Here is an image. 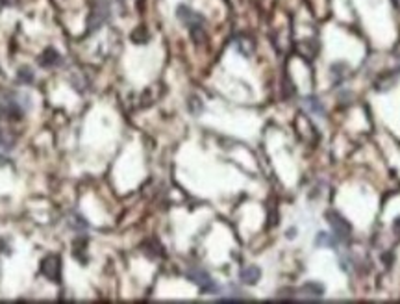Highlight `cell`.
Returning a JSON list of instances; mask_svg holds the SVG:
<instances>
[{
	"label": "cell",
	"instance_id": "6da1fadb",
	"mask_svg": "<svg viewBox=\"0 0 400 304\" xmlns=\"http://www.w3.org/2000/svg\"><path fill=\"white\" fill-rule=\"evenodd\" d=\"M24 113V106L15 93H0V115L10 121H19Z\"/></svg>",
	"mask_w": 400,
	"mask_h": 304
},
{
	"label": "cell",
	"instance_id": "7a4b0ae2",
	"mask_svg": "<svg viewBox=\"0 0 400 304\" xmlns=\"http://www.w3.org/2000/svg\"><path fill=\"white\" fill-rule=\"evenodd\" d=\"M187 278H189L191 282H195L199 286L202 293H215V291L219 289L215 280H213L204 269H200V267H191L189 271H187Z\"/></svg>",
	"mask_w": 400,
	"mask_h": 304
},
{
	"label": "cell",
	"instance_id": "3957f363",
	"mask_svg": "<svg viewBox=\"0 0 400 304\" xmlns=\"http://www.w3.org/2000/svg\"><path fill=\"white\" fill-rule=\"evenodd\" d=\"M41 274L50 282H62V258L60 256H46L41 262Z\"/></svg>",
	"mask_w": 400,
	"mask_h": 304
},
{
	"label": "cell",
	"instance_id": "277c9868",
	"mask_svg": "<svg viewBox=\"0 0 400 304\" xmlns=\"http://www.w3.org/2000/svg\"><path fill=\"white\" fill-rule=\"evenodd\" d=\"M326 219L328 223H330V226H332V230H334L337 240H348V238H350V224H348L347 221L343 219L337 211H328Z\"/></svg>",
	"mask_w": 400,
	"mask_h": 304
},
{
	"label": "cell",
	"instance_id": "5b68a950",
	"mask_svg": "<svg viewBox=\"0 0 400 304\" xmlns=\"http://www.w3.org/2000/svg\"><path fill=\"white\" fill-rule=\"evenodd\" d=\"M178 19L185 26H189V30L191 28H197V26H204V17L199 15V13H195L193 10H189L187 6H180L178 8Z\"/></svg>",
	"mask_w": 400,
	"mask_h": 304
},
{
	"label": "cell",
	"instance_id": "8992f818",
	"mask_svg": "<svg viewBox=\"0 0 400 304\" xmlns=\"http://www.w3.org/2000/svg\"><path fill=\"white\" fill-rule=\"evenodd\" d=\"M239 278H241L243 284L254 286V284H258V280L262 278V271H260V267H256V265H248V267H245L241 273H239Z\"/></svg>",
	"mask_w": 400,
	"mask_h": 304
},
{
	"label": "cell",
	"instance_id": "52a82bcc",
	"mask_svg": "<svg viewBox=\"0 0 400 304\" xmlns=\"http://www.w3.org/2000/svg\"><path fill=\"white\" fill-rule=\"evenodd\" d=\"M39 63H41L43 67H54V65H60V63H62V58H60V54L56 52V50L48 48V50L43 52Z\"/></svg>",
	"mask_w": 400,
	"mask_h": 304
},
{
	"label": "cell",
	"instance_id": "ba28073f",
	"mask_svg": "<svg viewBox=\"0 0 400 304\" xmlns=\"http://www.w3.org/2000/svg\"><path fill=\"white\" fill-rule=\"evenodd\" d=\"M317 245H319V247H332V249H334L337 245V238L332 236V234H324V232H323V234L317 236Z\"/></svg>",
	"mask_w": 400,
	"mask_h": 304
},
{
	"label": "cell",
	"instance_id": "9c48e42d",
	"mask_svg": "<svg viewBox=\"0 0 400 304\" xmlns=\"http://www.w3.org/2000/svg\"><path fill=\"white\" fill-rule=\"evenodd\" d=\"M304 104L308 106L309 112H313L317 115H323V104H321V100L317 96H308L304 100Z\"/></svg>",
	"mask_w": 400,
	"mask_h": 304
},
{
	"label": "cell",
	"instance_id": "30bf717a",
	"mask_svg": "<svg viewBox=\"0 0 400 304\" xmlns=\"http://www.w3.org/2000/svg\"><path fill=\"white\" fill-rule=\"evenodd\" d=\"M19 80H21L22 84H30L33 80L32 71H30V69H21V71H19Z\"/></svg>",
	"mask_w": 400,
	"mask_h": 304
},
{
	"label": "cell",
	"instance_id": "8fae6325",
	"mask_svg": "<svg viewBox=\"0 0 400 304\" xmlns=\"http://www.w3.org/2000/svg\"><path fill=\"white\" fill-rule=\"evenodd\" d=\"M304 289H308L309 293L317 295V297H321V295L324 293V289H323V286H319V284H306Z\"/></svg>",
	"mask_w": 400,
	"mask_h": 304
},
{
	"label": "cell",
	"instance_id": "7c38bea8",
	"mask_svg": "<svg viewBox=\"0 0 400 304\" xmlns=\"http://www.w3.org/2000/svg\"><path fill=\"white\" fill-rule=\"evenodd\" d=\"M393 2H395V4H397V6L400 8V0H393Z\"/></svg>",
	"mask_w": 400,
	"mask_h": 304
}]
</instances>
